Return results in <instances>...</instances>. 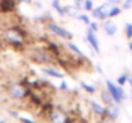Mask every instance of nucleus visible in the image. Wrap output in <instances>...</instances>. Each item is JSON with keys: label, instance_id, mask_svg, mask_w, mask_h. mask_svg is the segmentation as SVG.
<instances>
[{"label": "nucleus", "instance_id": "1", "mask_svg": "<svg viewBox=\"0 0 132 123\" xmlns=\"http://www.w3.org/2000/svg\"><path fill=\"white\" fill-rule=\"evenodd\" d=\"M3 37H4V41L6 44H9L10 46H13L15 49H23L26 45L27 32L22 27L13 26V27H9L4 31Z\"/></svg>", "mask_w": 132, "mask_h": 123}, {"label": "nucleus", "instance_id": "2", "mask_svg": "<svg viewBox=\"0 0 132 123\" xmlns=\"http://www.w3.org/2000/svg\"><path fill=\"white\" fill-rule=\"evenodd\" d=\"M28 58L37 64H54L56 62V55L47 47L44 49H31Z\"/></svg>", "mask_w": 132, "mask_h": 123}, {"label": "nucleus", "instance_id": "3", "mask_svg": "<svg viewBox=\"0 0 132 123\" xmlns=\"http://www.w3.org/2000/svg\"><path fill=\"white\" fill-rule=\"evenodd\" d=\"M8 95L14 100H24L30 95V87L23 82L10 83V86L8 87Z\"/></svg>", "mask_w": 132, "mask_h": 123}, {"label": "nucleus", "instance_id": "4", "mask_svg": "<svg viewBox=\"0 0 132 123\" xmlns=\"http://www.w3.org/2000/svg\"><path fill=\"white\" fill-rule=\"evenodd\" d=\"M105 82H106V90L110 92V95H112V97H113V101L117 103V104H121V103L126 99V95H125L123 88H122L121 86L114 85L113 82L109 81V80H106Z\"/></svg>", "mask_w": 132, "mask_h": 123}, {"label": "nucleus", "instance_id": "5", "mask_svg": "<svg viewBox=\"0 0 132 123\" xmlns=\"http://www.w3.org/2000/svg\"><path fill=\"white\" fill-rule=\"evenodd\" d=\"M46 28H47L51 34H54L55 36H58V37H60V39H64V40H72V39H73V35H72L69 31H67L65 28L58 26V24L54 23V22H47V23H46Z\"/></svg>", "mask_w": 132, "mask_h": 123}, {"label": "nucleus", "instance_id": "6", "mask_svg": "<svg viewBox=\"0 0 132 123\" xmlns=\"http://www.w3.org/2000/svg\"><path fill=\"white\" fill-rule=\"evenodd\" d=\"M110 8H112V4L108 3V1H105L104 4L94 8L91 10V15L94 18L99 19V21H105L106 18H109V10H110Z\"/></svg>", "mask_w": 132, "mask_h": 123}, {"label": "nucleus", "instance_id": "7", "mask_svg": "<svg viewBox=\"0 0 132 123\" xmlns=\"http://www.w3.org/2000/svg\"><path fill=\"white\" fill-rule=\"evenodd\" d=\"M67 117H68V114H67L63 109L54 108V109L49 113V116H47V121H49L50 123H65Z\"/></svg>", "mask_w": 132, "mask_h": 123}, {"label": "nucleus", "instance_id": "8", "mask_svg": "<svg viewBox=\"0 0 132 123\" xmlns=\"http://www.w3.org/2000/svg\"><path fill=\"white\" fill-rule=\"evenodd\" d=\"M86 39H87L88 44H90V46H91V49H94L95 50V53L96 54H99L100 53V45H99V40H97V37L95 36V32L92 31V30H87V34H86Z\"/></svg>", "mask_w": 132, "mask_h": 123}, {"label": "nucleus", "instance_id": "9", "mask_svg": "<svg viewBox=\"0 0 132 123\" xmlns=\"http://www.w3.org/2000/svg\"><path fill=\"white\" fill-rule=\"evenodd\" d=\"M17 0H0V12L3 13H10L15 9Z\"/></svg>", "mask_w": 132, "mask_h": 123}, {"label": "nucleus", "instance_id": "10", "mask_svg": "<svg viewBox=\"0 0 132 123\" xmlns=\"http://www.w3.org/2000/svg\"><path fill=\"white\" fill-rule=\"evenodd\" d=\"M90 106H91V110H92V113H94L95 116H97V117H100V118L105 117V112H106V108H105V106H103L101 104L96 103L95 100H91V101H90Z\"/></svg>", "mask_w": 132, "mask_h": 123}, {"label": "nucleus", "instance_id": "11", "mask_svg": "<svg viewBox=\"0 0 132 123\" xmlns=\"http://www.w3.org/2000/svg\"><path fill=\"white\" fill-rule=\"evenodd\" d=\"M103 28H104V31H105V34L108 36H114L117 34V30H118L117 24L114 22H112V21H105L104 24H103Z\"/></svg>", "mask_w": 132, "mask_h": 123}, {"label": "nucleus", "instance_id": "12", "mask_svg": "<svg viewBox=\"0 0 132 123\" xmlns=\"http://www.w3.org/2000/svg\"><path fill=\"white\" fill-rule=\"evenodd\" d=\"M118 116H119V110H118L117 106H114V105L106 106V112H105V117L106 118H109L110 121H116L118 118Z\"/></svg>", "mask_w": 132, "mask_h": 123}, {"label": "nucleus", "instance_id": "13", "mask_svg": "<svg viewBox=\"0 0 132 123\" xmlns=\"http://www.w3.org/2000/svg\"><path fill=\"white\" fill-rule=\"evenodd\" d=\"M43 72L50 77H54V78H64V73H62V72H59V71H56L55 68H51V67L44 68Z\"/></svg>", "mask_w": 132, "mask_h": 123}, {"label": "nucleus", "instance_id": "14", "mask_svg": "<svg viewBox=\"0 0 132 123\" xmlns=\"http://www.w3.org/2000/svg\"><path fill=\"white\" fill-rule=\"evenodd\" d=\"M65 15H69L72 18H77L80 15V9H77L75 5H64Z\"/></svg>", "mask_w": 132, "mask_h": 123}, {"label": "nucleus", "instance_id": "15", "mask_svg": "<svg viewBox=\"0 0 132 123\" xmlns=\"http://www.w3.org/2000/svg\"><path fill=\"white\" fill-rule=\"evenodd\" d=\"M100 97H101L103 103H104L106 106L112 105L113 97H112V95H110V92H109L108 90H101V92H100Z\"/></svg>", "mask_w": 132, "mask_h": 123}, {"label": "nucleus", "instance_id": "16", "mask_svg": "<svg viewBox=\"0 0 132 123\" xmlns=\"http://www.w3.org/2000/svg\"><path fill=\"white\" fill-rule=\"evenodd\" d=\"M51 6L56 10V13H58L60 17H64V15H65L64 6H62V5H60V0H53V1H51Z\"/></svg>", "mask_w": 132, "mask_h": 123}, {"label": "nucleus", "instance_id": "17", "mask_svg": "<svg viewBox=\"0 0 132 123\" xmlns=\"http://www.w3.org/2000/svg\"><path fill=\"white\" fill-rule=\"evenodd\" d=\"M67 47H68V49H69L71 51H73V53H75V54H76L77 56H81V58H85V55H84V53H82V51H81V50H80V49L77 47V45H75L73 42H67ZM85 59H86V58H85Z\"/></svg>", "mask_w": 132, "mask_h": 123}, {"label": "nucleus", "instance_id": "18", "mask_svg": "<svg viewBox=\"0 0 132 123\" xmlns=\"http://www.w3.org/2000/svg\"><path fill=\"white\" fill-rule=\"evenodd\" d=\"M121 12H122V8H121V6H118V5H112V8H110V10H109V18H113V17L119 15Z\"/></svg>", "mask_w": 132, "mask_h": 123}, {"label": "nucleus", "instance_id": "19", "mask_svg": "<svg viewBox=\"0 0 132 123\" xmlns=\"http://www.w3.org/2000/svg\"><path fill=\"white\" fill-rule=\"evenodd\" d=\"M81 87H82L86 92H88V94H95V92H96V88H95L94 86H91V85H87L86 82H81Z\"/></svg>", "mask_w": 132, "mask_h": 123}, {"label": "nucleus", "instance_id": "20", "mask_svg": "<svg viewBox=\"0 0 132 123\" xmlns=\"http://www.w3.org/2000/svg\"><path fill=\"white\" fill-rule=\"evenodd\" d=\"M127 80H128V75H121L119 77H118V80H117V83L119 85V86H123L126 82H127Z\"/></svg>", "mask_w": 132, "mask_h": 123}, {"label": "nucleus", "instance_id": "21", "mask_svg": "<svg viewBox=\"0 0 132 123\" xmlns=\"http://www.w3.org/2000/svg\"><path fill=\"white\" fill-rule=\"evenodd\" d=\"M84 9H85L86 12H91V10L94 9V3H92V0H85Z\"/></svg>", "mask_w": 132, "mask_h": 123}, {"label": "nucleus", "instance_id": "22", "mask_svg": "<svg viewBox=\"0 0 132 123\" xmlns=\"http://www.w3.org/2000/svg\"><path fill=\"white\" fill-rule=\"evenodd\" d=\"M126 36L128 40H132V23L126 24Z\"/></svg>", "mask_w": 132, "mask_h": 123}, {"label": "nucleus", "instance_id": "23", "mask_svg": "<svg viewBox=\"0 0 132 123\" xmlns=\"http://www.w3.org/2000/svg\"><path fill=\"white\" fill-rule=\"evenodd\" d=\"M77 18H78L80 21H82V22H84L85 24H87V26H88V23L91 22V21H90V18H88L87 14H81V13H80V15H78Z\"/></svg>", "mask_w": 132, "mask_h": 123}, {"label": "nucleus", "instance_id": "24", "mask_svg": "<svg viewBox=\"0 0 132 123\" xmlns=\"http://www.w3.org/2000/svg\"><path fill=\"white\" fill-rule=\"evenodd\" d=\"M84 4H85V0H75V6L77 8V9H84Z\"/></svg>", "mask_w": 132, "mask_h": 123}, {"label": "nucleus", "instance_id": "25", "mask_svg": "<svg viewBox=\"0 0 132 123\" xmlns=\"http://www.w3.org/2000/svg\"><path fill=\"white\" fill-rule=\"evenodd\" d=\"M88 28H90V30H92L94 32H96V31L99 30V26H97V23H96V22L91 21V22L88 23Z\"/></svg>", "mask_w": 132, "mask_h": 123}, {"label": "nucleus", "instance_id": "26", "mask_svg": "<svg viewBox=\"0 0 132 123\" xmlns=\"http://www.w3.org/2000/svg\"><path fill=\"white\" fill-rule=\"evenodd\" d=\"M59 88H60L62 91H65V90H68V85H67V82H65V81H62L60 86H59Z\"/></svg>", "mask_w": 132, "mask_h": 123}, {"label": "nucleus", "instance_id": "27", "mask_svg": "<svg viewBox=\"0 0 132 123\" xmlns=\"http://www.w3.org/2000/svg\"><path fill=\"white\" fill-rule=\"evenodd\" d=\"M108 3H110L112 5H118L119 3H122V0H106Z\"/></svg>", "mask_w": 132, "mask_h": 123}, {"label": "nucleus", "instance_id": "28", "mask_svg": "<svg viewBox=\"0 0 132 123\" xmlns=\"http://www.w3.org/2000/svg\"><path fill=\"white\" fill-rule=\"evenodd\" d=\"M19 119H21V122H23V123H35L34 121H31V119H28V118H23V117H21Z\"/></svg>", "mask_w": 132, "mask_h": 123}, {"label": "nucleus", "instance_id": "29", "mask_svg": "<svg viewBox=\"0 0 132 123\" xmlns=\"http://www.w3.org/2000/svg\"><path fill=\"white\" fill-rule=\"evenodd\" d=\"M18 3H24V4H31L32 0H17Z\"/></svg>", "mask_w": 132, "mask_h": 123}, {"label": "nucleus", "instance_id": "30", "mask_svg": "<svg viewBox=\"0 0 132 123\" xmlns=\"http://www.w3.org/2000/svg\"><path fill=\"white\" fill-rule=\"evenodd\" d=\"M127 82L130 83V86H131V88H132V73L128 76V80H127Z\"/></svg>", "mask_w": 132, "mask_h": 123}, {"label": "nucleus", "instance_id": "31", "mask_svg": "<svg viewBox=\"0 0 132 123\" xmlns=\"http://www.w3.org/2000/svg\"><path fill=\"white\" fill-rule=\"evenodd\" d=\"M36 6H37V8H43V4H41L40 1H36Z\"/></svg>", "mask_w": 132, "mask_h": 123}, {"label": "nucleus", "instance_id": "32", "mask_svg": "<svg viewBox=\"0 0 132 123\" xmlns=\"http://www.w3.org/2000/svg\"><path fill=\"white\" fill-rule=\"evenodd\" d=\"M128 47H130V50L132 51V41H130V42H128Z\"/></svg>", "mask_w": 132, "mask_h": 123}, {"label": "nucleus", "instance_id": "33", "mask_svg": "<svg viewBox=\"0 0 132 123\" xmlns=\"http://www.w3.org/2000/svg\"><path fill=\"white\" fill-rule=\"evenodd\" d=\"M96 68H97V71H99V72H100V73H103V69H101V68H100V65H97V67H96Z\"/></svg>", "mask_w": 132, "mask_h": 123}, {"label": "nucleus", "instance_id": "34", "mask_svg": "<svg viewBox=\"0 0 132 123\" xmlns=\"http://www.w3.org/2000/svg\"><path fill=\"white\" fill-rule=\"evenodd\" d=\"M0 123H5V121H4V118H3V117H0Z\"/></svg>", "mask_w": 132, "mask_h": 123}, {"label": "nucleus", "instance_id": "35", "mask_svg": "<svg viewBox=\"0 0 132 123\" xmlns=\"http://www.w3.org/2000/svg\"><path fill=\"white\" fill-rule=\"evenodd\" d=\"M131 97H132V94H131Z\"/></svg>", "mask_w": 132, "mask_h": 123}]
</instances>
